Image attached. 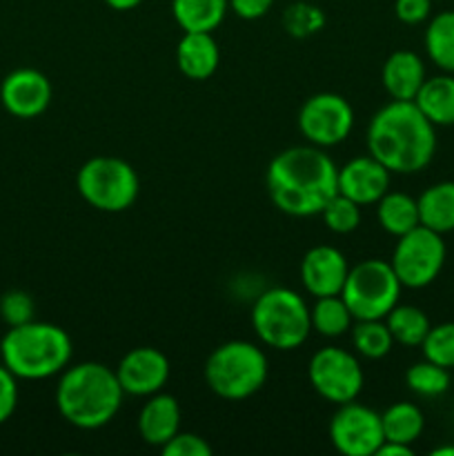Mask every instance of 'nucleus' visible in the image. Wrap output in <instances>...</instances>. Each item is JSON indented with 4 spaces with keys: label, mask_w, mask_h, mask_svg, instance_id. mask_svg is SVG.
Returning a JSON list of instances; mask_svg holds the SVG:
<instances>
[{
    "label": "nucleus",
    "mask_w": 454,
    "mask_h": 456,
    "mask_svg": "<svg viewBox=\"0 0 454 456\" xmlns=\"http://www.w3.org/2000/svg\"><path fill=\"white\" fill-rule=\"evenodd\" d=\"M265 185L272 203L283 214L316 216L338 194V167L320 147H288L272 159Z\"/></svg>",
    "instance_id": "nucleus-1"
},
{
    "label": "nucleus",
    "mask_w": 454,
    "mask_h": 456,
    "mask_svg": "<svg viewBox=\"0 0 454 456\" xmlns=\"http://www.w3.org/2000/svg\"><path fill=\"white\" fill-rule=\"evenodd\" d=\"M368 154L392 174H417L430 165L436 151L434 125L414 101H392L368 125Z\"/></svg>",
    "instance_id": "nucleus-2"
},
{
    "label": "nucleus",
    "mask_w": 454,
    "mask_h": 456,
    "mask_svg": "<svg viewBox=\"0 0 454 456\" xmlns=\"http://www.w3.org/2000/svg\"><path fill=\"white\" fill-rule=\"evenodd\" d=\"M116 370L87 361V363L67 365L61 372L56 387V408L69 426L78 430H98L118 414L123 405Z\"/></svg>",
    "instance_id": "nucleus-3"
},
{
    "label": "nucleus",
    "mask_w": 454,
    "mask_h": 456,
    "mask_svg": "<svg viewBox=\"0 0 454 456\" xmlns=\"http://www.w3.org/2000/svg\"><path fill=\"white\" fill-rule=\"evenodd\" d=\"M0 359L22 381H43L69 365L71 338L58 325L29 321L9 328L0 341Z\"/></svg>",
    "instance_id": "nucleus-4"
},
{
    "label": "nucleus",
    "mask_w": 454,
    "mask_h": 456,
    "mask_svg": "<svg viewBox=\"0 0 454 456\" xmlns=\"http://www.w3.org/2000/svg\"><path fill=\"white\" fill-rule=\"evenodd\" d=\"M265 352L249 341H227L205 361V383L216 396L243 401L256 395L267 381Z\"/></svg>",
    "instance_id": "nucleus-5"
},
{
    "label": "nucleus",
    "mask_w": 454,
    "mask_h": 456,
    "mask_svg": "<svg viewBox=\"0 0 454 456\" xmlns=\"http://www.w3.org/2000/svg\"><path fill=\"white\" fill-rule=\"evenodd\" d=\"M252 328L263 346L280 352L296 350L312 332L310 307L294 289L272 288L254 301Z\"/></svg>",
    "instance_id": "nucleus-6"
},
{
    "label": "nucleus",
    "mask_w": 454,
    "mask_h": 456,
    "mask_svg": "<svg viewBox=\"0 0 454 456\" xmlns=\"http://www.w3.org/2000/svg\"><path fill=\"white\" fill-rule=\"evenodd\" d=\"M76 187L85 203L93 209L118 214L136 203L141 181L127 160L116 156H93L78 169Z\"/></svg>",
    "instance_id": "nucleus-7"
},
{
    "label": "nucleus",
    "mask_w": 454,
    "mask_h": 456,
    "mask_svg": "<svg viewBox=\"0 0 454 456\" xmlns=\"http://www.w3.org/2000/svg\"><path fill=\"white\" fill-rule=\"evenodd\" d=\"M401 289L403 285L396 279L390 261L368 258L350 267L341 297L350 307L354 321L385 319L392 307L399 303Z\"/></svg>",
    "instance_id": "nucleus-8"
},
{
    "label": "nucleus",
    "mask_w": 454,
    "mask_h": 456,
    "mask_svg": "<svg viewBox=\"0 0 454 456\" xmlns=\"http://www.w3.org/2000/svg\"><path fill=\"white\" fill-rule=\"evenodd\" d=\"M445 263L443 234L426 225L414 227L408 234L399 236L392 252V270L403 288L421 289L434 283Z\"/></svg>",
    "instance_id": "nucleus-9"
},
{
    "label": "nucleus",
    "mask_w": 454,
    "mask_h": 456,
    "mask_svg": "<svg viewBox=\"0 0 454 456\" xmlns=\"http://www.w3.org/2000/svg\"><path fill=\"white\" fill-rule=\"evenodd\" d=\"M310 386L328 403L343 405L356 401L363 390V368L352 352L343 347H320L307 365Z\"/></svg>",
    "instance_id": "nucleus-10"
},
{
    "label": "nucleus",
    "mask_w": 454,
    "mask_h": 456,
    "mask_svg": "<svg viewBox=\"0 0 454 456\" xmlns=\"http://www.w3.org/2000/svg\"><path fill=\"white\" fill-rule=\"evenodd\" d=\"M352 127H354V110L338 94H314L298 110V129L310 145L320 150L345 141L352 134Z\"/></svg>",
    "instance_id": "nucleus-11"
},
{
    "label": "nucleus",
    "mask_w": 454,
    "mask_h": 456,
    "mask_svg": "<svg viewBox=\"0 0 454 456\" xmlns=\"http://www.w3.org/2000/svg\"><path fill=\"white\" fill-rule=\"evenodd\" d=\"M329 441L343 456H377L385 441L381 414L356 401L338 405L329 419Z\"/></svg>",
    "instance_id": "nucleus-12"
},
{
    "label": "nucleus",
    "mask_w": 454,
    "mask_h": 456,
    "mask_svg": "<svg viewBox=\"0 0 454 456\" xmlns=\"http://www.w3.org/2000/svg\"><path fill=\"white\" fill-rule=\"evenodd\" d=\"M52 83L47 76L31 67L13 69L0 85V102L13 118H38L52 105Z\"/></svg>",
    "instance_id": "nucleus-13"
},
{
    "label": "nucleus",
    "mask_w": 454,
    "mask_h": 456,
    "mask_svg": "<svg viewBox=\"0 0 454 456\" xmlns=\"http://www.w3.org/2000/svg\"><path fill=\"white\" fill-rule=\"evenodd\" d=\"M116 377L125 395L151 396L167 386L169 361L156 347H134L120 359Z\"/></svg>",
    "instance_id": "nucleus-14"
},
{
    "label": "nucleus",
    "mask_w": 454,
    "mask_h": 456,
    "mask_svg": "<svg viewBox=\"0 0 454 456\" xmlns=\"http://www.w3.org/2000/svg\"><path fill=\"white\" fill-rule=\"evenodd\" d=\"M390 169L378 163L372 154L356 156L338 167V194L347 196L361 208L378 203L383 194L390 191Z\"/></svg>",
    "instance_id": "nucleus-15"
},
{
    "label": "nucleus",
    "mask_w": 454,
    "mask_h": 456,
    "mask_svg": "<svg viewBox=\"0 0 454 456\" xmlns=\"http://www.w3.org/2000/svg\"><path fill=\"white\" fill-rule=\"evenodd\" d=\"M350 272V263L341 249L332 245H316L307 249L301 261V283L314 298L341 294Z\"/></svg>",
    "instance_id": "nucleus-16"
},
{
    "label": "nucleus",
    "mask_w": 454,
    "mask_h": 456,
    "mask_svg": "<svg viewBox=\"0 0 454 456\" xmlns=\"http://www.w3.org/2000/svg\"><path fill=\"white\" fill-rule=\"evenodd\" d=\"M181 432V405L172 395L147 396V403L138 412V435L147 445L163 448Z\"/></svg>",
    "instance_id": "nucleus-17"
},
{
    "label": "nucleus",
    "mask_w": 454,
    "mask_h": 456,
    "mask_svg": "<svg viewBox=\"0 0 454 456\" xmlns=\"http://www.w3.org/2000/svg\"><path fill=\"white\" fill-rule=\"evenodd\" d=\"M426 78L427 74L421 56L409 49H399L383 62L381 83L392 101H414Z\"/></svg>",
    "instance_id": "nucleus-18"
},
{
    "label": "nucleus",
    "mask_w": 454,
    "mask_h": 456,
    "mask_svg": "<svg viewBox=\"0 0 454 456\" xmlns=\"http://www.w3.org/2000/svg\"><path fill=\"white\" fill-rule=\"evenodd\" d=\"M221 52L209 31H182L176 45V65L191 80H207L216 74Z\"/></svg>",
    "instance_id": "nucleus-19"
},
{
    "label": "nucleus",
    "mask_w": 454,
    "mask_h": 456,
    "mask_svg": "<svg viewBox=\"0 0 454 456\" xmlns=\"http://www.w3.org/2000/svg\"><path fill=\"white\" fill-rule=\"evenodd\" d=\"M414 105L423 111L434 127H452L454 125V74H441L426 78L418 89Z\"/></svg>",
    "instance_id": "nucleus-20"
},
{
    "label": "nucleus",
    "mask_w": 454,
    "mask_h": 456,
    "mask_svg": "<svg viewBox=\"0 0 454 456\" xmlns=\"http://www.w3.org/2000/svg\"><path fill=\"white\" fill-rule=\"evenodd\" d=\"M421 225L448 234L454 232V181L430 185L417 199Z\"/></svg>",
    "instance_id": "nucleus-21"
},
{
    "label": "nucleus",
    "mask_w": 454,
    "mask_h": 456,
    "mask_svg": "<svg viewBox=\"0 0 454 456\" xmlns=\"http://www.w3.org/2000/svg\"><path fill=\"white\" fill-rule=\"evenodd\" d=\"M230 9V0H172V16L182 31L212 34Z\"/></svg>",
    "instance_id": "nucleus-22"
},
{
    "label": "nucleus",
    "mask_w": 454,
    "mask_h": 456,
    "mask_svg": "<svg viewBox=\"0 0 454 456\" xmlns=\"http://www.w3.org/2000/svg\"><path fill=\"white\" fill-rule=\"evenodd\" d=\"M377 218L383 232L392 236H403L421 225L418 216V203L409 194L403 191H387L377 203Z\"/></svg>",
    "instance_id": "nucleus-23"
},
{
    "label": "nucleus",
    "mask_w": 454,
    "mask_h": 456,
    "mask_svg": "<svg viewBox=\"0 0 454 456\" xmlns=\"http://www.w3.org/2000/svg\"><path fill=\"white\" fill-rule=\"evenodd\" d=\"M310 321L312 330L319 332L320 337L338 338L350 332L354 316H352L350 307L343 301L341 294H334V297L316 298L314 305L310 307Z\"/></svg>",
    "instance_id": "nucleus-24"
},
{
    "label": "nucleus",
    "mask_w": 454,
    "mask_h": 456,
    "mask_svg": "<svg viewBox=\"0 0 454 456\" xmlns=\"http://www.w3.org/2000/svg\"><path fill=\"white\" fill-rule=\"evenodd\" d=\"M427 58L445 74H454V12H441L427 22L426 29Z\"/></svg>",
    "instance_id": "nucleus-25"
},
{
    "label": "nucleus",
    "mask_w": 454,
    "mask_h": 456,
    "mask_svg": "<svg viewBox=\"0 0 454 456\" xmlns=\"http://www.w3.org/2000/svg\"><path fill=\"white\" fill-rule=\"evenodd\" d=\"M381 423H383V435H385V441H396V444L412 445L414 441L423 435L426 417H423L418 405L401 401V403L390 405V408L381 414Z\"/></svg>",
    "instance_id": "nucleus-26"
},
{
    "label": "nucleus",
    "mask_w": 454,
    "mask_h": 456,
    "mask_svg": "<svg viewBox=\"0 0 454 456\" xmlns=\"http://www.w3.org/2000/svg\"><path fill=\"white\" fill-rule=\"evenodd\" d=\"M385 323L394 343H401L405 347H421L423 338L432 328L430 319L421 307L399 305V303L385 316Z\"/></svg>",
    "instance_id": "nucleus-27"
},
{
    "label": "nucleus",
    "mask_w": 454,
    "mask_h": 456,
    "mask_svg": "<svg viewBox=\"0 0 454 456\" xmlns=\"http://www.w3.org/2000/svg\"><path fill=\"white\" fill-rule=\"evenodd\" d=\"M350 332L352 346H354L356 354L363 356V359H385L392 352V346H394V338H392L390 330H387L385 319L354 321Z\"/></svg>",
    "instance_id": "nucleus-28"
},
{
    "label": "nucleus",
    "mask_w": 454,
    "mask_h": 456,
    "mask_svg": "<svg viewBox=\"0 0 454 456\" xmlns=\"http://www.w3.org/2000/svg\"><path fill=\"white\" fill-rule=\"evenodd\" d=\"M405 383L414 395L432 399V396H441L450 390V370L426 359L421 363H414L405 372Z\"/></svg>",
    "instance_id": "nucleus-29"
},
{
    "label": "nucleus",
    "mask_w": 454,
    "mask_h": 456,
    "mask_svg": "<svg viewBox=\"0 0 454 456\" xmlns=\"http://www.w3.org/2000/svg\"><path fill=\"white\" fill-rule=\"evenodd\" d=\"M283 27L294 38H310L325 27V13L316 4L298 0L283 12Z\"/></svg>",
    "instance_id": "nucleus-30"
},
{
    "label": "nucleus",
    "mask_w": 454,
    "mask_h": 456,
    "mask_svg": "<svg viewBox=\"0 0 454 456\" xmlns=\"http://www.w3.org/2000/svg\"><path fill=\"white\" fill-rule=\"evenodd\" d=\"M325 227L334 234H352L361 225V205L343 194H334L320 212Z\"/></svg>",
    "instance_id": "nucleus-31"
},
{
    "label": "nucleus",
    "mask_w": 454,
    "mask_h": 456,
    "mask_svg": "<svg viewBox=\"0 0 454 456\" xmlns=\"http://www.w3.org/2000/svg\"><path fill=\"white\" fill-rule=\"evenodd\" d=\"M421 347L427 361L441 368H454V323L432 325Z\"/></svg>",
    "instance_id": "nucleus-32"
},
{
    "label": "nucleus",
    "mask_w": 454,
    "mask_h": 456,
    "mask_svg": "<svg viewBox=\"0 0 454 456\" xmlns=\"http://www.w3.org/2000/svg\"><path fill=\"white\" fill-rule=\"evenodd\" d=\"M34 298L27 292H22V289L4 292L3 298H0V316H3V321L9 328H16V325L34 321Z\"/></svg>",
    "instance_id": "nucleus-33"
},
{
    "label": "nucleus",
    "mask_w": 454,
    "mask_h": 456,
    "mask_svg": "<svg viewBox=\"0 0 454 456\" xmlns=\"http://www.w3.org/2000/svg\"><path fill=\"white\" fill-rule=\"evenodd\" d=\"M160 450L165 456H212V445L203 436L190 432H178Z\"/></svg>",
    "instance_id": "nucleus-34"
},
{
    "label": "nucleus",
    "mask_w": 454,
    "mask_h": 456,
    "mask_svg": "<svg viewBox=\"0 0 454 456\" xmlns=\"http://www.w3.org/2000/svg\"><path fill=\"white\" fill-rule=\"evenodd\" d=\"M18 405V377L0 363V426L13 417Z\"/></svg>",
    "instance_id": "nucleus-35"
},
{
    "label": "nucleus",
    "mask_w": 454,
    "mask_h": 456,
    "mask_svg": "<svg viewBox=\"0 0 454 456\" xmlns=\"http://www.w3.org/2000/svg\"><path fill=\"white\" fill-rule=\"evenodd\" d=\"M432 0H394V16L403 25H421L430 18Z\"/></svg>",
    "instance_id": "nucleus-36"
},
{
    "label": "nucleus",
    "mask_w": 454,
    "mask_h": 456,
    "mask_svg": "<svg viewBox=\"0 0 454 456\" xmlns=\"http://www.w3.org/2000/svg\"><path fill=\"white\" fill-rule=\"evenodd\" d=\"M274 0H230V9L243 20H258L267 16Z\"/></svg>",
    "instance_id": "nucleus-37"
},
{
    "label": "nucleus",
    "mask_w": 454,
    "mask_h": 456,
    "mask_svg": "<svg viewBox=\"0 0 454 456\" xmlns=\"http://www.w3.org/2000/svg\"><path fill=\"white\" fill-rule=\"evenodd\" d=\"M412 445L396 444V441H383L381 448L377 450V456H412Z\"/></svg>",
    "instance_id": "nucleus-38"
},
{
    "label": "nucleus",
    "mask_w": 454,
    "mask_h": 456,
    "mask_svg": "<svg viewBox=\"0 0 454 456\" xmlns=\"http://www.w3.org/2000/svg\"><path fill=\"white\" fill-rule=\"evenodd\" d=\"M102 3L114 12H129V9H136L142 0H102Z\"/></svg>",
    "instance_id": "nucleus-39"
},
{
    "label": "nucleus",
    "mask_w": 454,
    "mask_h": 456,
    "mask_svg": "<svg viewBox=\"0 0 454 456\" xmlns=\"http://www.w3.org/2000/svg\"><path fill=\"white\" fill-rule=\"evenodd\" d=\"M432 456H454V445H441L432 450Z\"/></svg>",
    "instance_id": "nucleus-40"
}]
</instances>
